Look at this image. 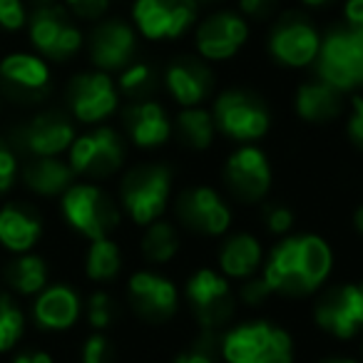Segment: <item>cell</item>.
Returning <instances> with one entry per match:
<instances>
[{"label":"cell","mask_w":363,"mask_h":363,"mask_svg":"<svg viewBox=\"0 0 363 363\" xmlns=\"http://www.w3.org/2000/svg\"><path fill=\"white\" fill-rule=\"evenodd\" d=\"M43 234V222L30 207L8 202L0 207V247L13 254H28Z\"/></svg>","instance_id":"cell-20"},{"label":"cell","mask_w":363,"mask_h":363,"mask_svg":"<svg viewBox=\"0 0 363 363\" xmlns=\"http://www.w3.org/2000/svg\"><path fill=\"white\" fill-rule=\"evenodd\" d=\"M296 112L306 122H328L341 112V92L323 80L306 82L296 92Z\"/></svg>","instance_id":"cell-27"},{"label":"cell","mask_w":363,"mask_h":363,"mask_svg":"<svg viewBox=\"0 0 363 363\" xmlns=\"http://www.w3.org/2000/svg\"><path fill=\"white\" fill-rule=\"evenodd\" d=\"M323 363H356L351 358H331V361H323Z\"/></svg>","instance_id":"cell-48"},{"label":"cell","mask_w":363,"mask_h":363,"mask_svg":"<svg viewBox=\"0 0 363 363\" xmlns=\"http://www.w3.org/2000/svg\"><path fill=\"white\" fill-rule=\"evenodd\" d=\"M67 102L75 115V120L92 125V122L105 120L117 107V90L110 75L102 70L97 72H82L70 82L67 90Z\"/></svg>","instance_id":"cell-11"},{"label":"cell","mask_w":363,"mask_h":363,"mask_svg":"<svg viewBox=\"0 0 363 363\" xmlns=\"http://www.w3.org/2000/svg\"><path fill=\"white\" fill-rule=\"evenodd\" d=\"M26 331V316L8 294H0V353L18 346Z\"/></svg>","instance_id":"cell-32"},{"label":"cell","mask_w":363,"mask_h":363,"mask_svg":"<svg viewBox=\"0 0 363 363\" xmlns=\"http://www.w3.org/2000/svg\"><path fill=\"white\" fill-rule=\"evenodd\" d=\"M16 174H18L16 155H13V150L6 145V142L0 140V197H3L6 192H11L13 182H16Z\"/></svg>","instance_id":"cell-37"},{"label":"cell","mask_w":363,"mask_h":363,"mask_svg":"<svg viewBox=\"0 0 363 363\" xmlns=\"http://www.w3.org/2000/svg\"><path fill=\"white\" fill-rule=\"evenodd\" d=\"M21 142L33 157H57L75 142V130L70 120L57 112H43L30 125L23 127Z\"/></svg>","instance_id":"cell-19"},{"label":"cell","mask_w":363,"mask_h":363,"mask_svg":"<svg viewBox=\"0 0 363 363\" xmlns=\"http://www.w3.org/2000/svg\"><path fill=\"white\" fill-rule=\"evenodd\" d=\"M197 3H199V0H197Z\"/></svg>","instance_id":"cell-50"},{"label":"cell","mask_w":363,"mask_h":363,"mask_svg":"<svg viewBox=\"0 0 363 363\" xmlns=\"http://www.w3.org/2000/svg\"><path fill=\"white\" fill-rule=\"evenodd\" d=\"M33 316L40 328L65 331V328L75 326L77 316H80V296L65 284L45 286L33 303Z\"/></svg>","instance_id":"cell-21"},{"label":"cell","mask_w":363,"mask_h":363,"mask_svg":"<svg viewBox=\"0 0 363 363\" xmlns=\"http://www.w3.org/2000/svg\"><path fill=\"white\" fill-rule=\"evenodd\" d=\"M28 23L23 0H0V30L16 33Z\"/></svg>","instance_id":"cell-36"},{"label":"cell","mask_w":363,"mask_h":363,"mask_svg":"<svg viewBox=\"0 0 363 363\" xmlns=\"http://www.w3.org/2000/svg\"><path fill=\"white\" fill-rule=\"evenodd\" d=\"M214 117L202 107H187L177 117V132L179 140L192 150H207L214 140Z\"/></svg>","instance_id":"cell-30"},{"label":"cell","mask_w":363,"mask_h":363,"mask_svg":"<svg viewBox=\"0 0 363 363\" xmlns=\"http://www.w3.org/2000/svg\"><path fill=\"white\" fill-rule=\"evenodd\" d=\"M262 262V244L252 234H234L219 249V269L232 279H249Z\"/></svg>","instance_id":"cell-26"},{"label":"cell","mask_w":363,"mask_h":363,"mask_svg":"<svg viewBox=\"0 0 363 363\" xmlns=\"http://www.w3.org/2000/svg\"><path fill=\"white\" fill-rule=\"evenodd\" d=\"M197 0H135L132 18L150 40L177 38L192 26L197 16Z\"/></svg>","instance_id":"cell-9"},{"label":"cell","mask_w":363,"mask_h":363,"mask_svg":"<svg viewBox=\"0 0 363 363\" xmlns=\"http://www.w3.org/2000/svg\"><path fill=\"white\" fill-rule=\"evenodd\" d=\"M346 21L348 28H356V30H363V0H346Z\"/></svg>","instance_id":"cell-44"},{"label":"cell","mask_w":363,"mask_h":363,"mask_svg":"<svg viewBox=\"0 0 363 363\" xmlns=\"http://www.w3.org/2000/svg\"><path fill=\"white\" fill-rule=\"evenodd\" d=\"M318 77L338 92L363 85V30L338 28L321 40L318 48Z\"/></svg>","instance_id":"cell-3"},{"label":"cell","mask_w":363,"mask_h":363,"mask_svg":"<svg viewBox=\"0 0 363 363\" xmlns=\"http://www.w3.org/2000/svg\"><path fill=\"white\" fill-rule=\"evenodd\" d=\"M172 189V172L162 164H147V167H135L132 172H127L125 182H122V207L127 209V214L132 217L135 224H147L157 222L164 214L167 199H169Z\"/></svg>","instance_id":"cell-4"},{"label":"cell","mask_w":363,"mask_h":363,"mask_svg":"<svg viewBox=\"0 0 363 363\" xmlns=\"http://www.w3.org/2000/svg\"><path fill=\"white\" fill-rule=\"evenodd\" d=\"M40 3H50V0H40Z\"/></svg>","instance_id":"cell-49"},{"label":"cell","mask_w":363,"mask_h":363,"mask_svg":"<svg viewBox=\"0 0 363 363\" xmlns=\"http://www.w3.org/2000/svg\"><path fill=\"white\" fill-rule=\"evenodd\" d=\"M60 209L65 222L87 239L110 237V232L120 222L115 202L95 184H72L62 194Z\"/></svg>","instance_id":"cell-5"},{"label":"cell","mask_w":363,"mask_h":363,"mask_svg":"<svg viewBox=\"0 0 363 363\" xmlns=\"http://www.w3.org/2000/svg\"><path fill=\"white\" fill-rule=\"evenodd\" d=\"M30 43L50 60H67L82 48V33L65 18L60 8L43 6L28 21Z\"/></svg>","instance_id":"cell-8"},{"label":"cell","mask_w":363,"mask_h":363,"mask_svg":"<svg viewBox=\"0 0 363 363\" xmlns=\"http://www.w3.org/2000/svg\"><path fill=\"white\" fill-rule=\"evenodd\" d=\"M179 252V234L169 222H152L147 224V232L142 237V254L150 259L152 264H164L169 262L174 254Z\"/></svg>","instance_id":"cell-31"},{"label":"cell","mask_w":363,"mask_h":363,"mask_svg":"<svg viewBox=\"0 0 363 363\" xmlns=\"http://www.w3.org/2000/svg\"><path fill=\"white\" fill-rule=\"evenodd\" d=\"M130 296L137 313L150 321H167L177 311V289L155 272H137L130 279Z\"/></svg>","instance_id":"cell-17"},{"label":"cell","mask_w":363,"mask_h":363,"mask_svg":"<svg viewBox=\"0 0 363 363\" xmlns=\"http://www.w3.org/2000/svg\"><path fill=\"white\" fill-rule=\"evenodd\" d=\"M70 162L75 174L105 177L112 174L125 160V142L110 127H97L87 135L75 137L70 145Z\"/></svg>","instance_id":"cell-7"},{"label":"cell","mask_w":363,"mask_h":363,"mask_svg":"<svg viewBox=\"0 0 363 363\" xmlns=\"http://www.w3.org/2000/svg\"><path fill=\"white\" fill-rule=\"evenodd\" d=\"M167 87L182 107H199L212 90V75L199 60L184 57L167 67Z\"/></svg>","instance_id":"cell-22"},{"label":"cell","mask_w":363,"mask_h":363,"mask_svg":"<svg viewBox=\"0 0 363 363\" xmlns=\"http://www.w3.org/2000/svg\"><path fill=\"white\" fill-rule=\"evenodd\" d=\"M222 356L227 363H294V343L269 321L242 323L222 338Z\"/></svg>","instance_id":"cell-2"},{"label":"cell","mask_w":363,"mask_h":363,"mask_svg":"<svg viewBox=\"0 0 363 363\" xmlns=\"http://www.w3.org/2000/svg\"><path fill=\"white\" fill-rule=\"evenodd\" d=\"M301 3H303L306 8H321V6H326L328 0H301Z\"/></svg>","instance_id":"cell-47"},{"label":"cell","mask_w":363,"mask_h":363,"mask_svg":"<svg viewBox=\"0 0 363 363\" xmlns=\"http://www.w3.org/2000/svg\"><path fill=\"white\" fill-rule=\"evenodd\" d=\"M294 224V214L286 207H272L267 212V227L274 234H286Z\"/></svg>","instance_id":"cell-40"},{"label":"cell","mask_w":363,"mask_h":363,"mask_svg":"<svg viewBox=\"0 0 363 363\" xmlns=\"http://www.w3.org/2000/svg\"><path fill=\"white\" fill-rule=\"evenodd\" d=\"M224 179L234 197L259 202L272 187V167L259 147H239L224 167Z\"/></svg>","instance_id":"cell-12"},{"label":"cell","mask_w":363,"mask_h":363,"mask_svg":"<svg viewBox=\"0 0 363 363\" xmlns=\"http://www.w3.org/2000/svg\"><path fill=\"white\" fill-rule=\"evenodd\" d=\"M249 28L237 13H214L199 26L197 50L204 60H227L247 43Z\"/></svg>","instance_id":"cell-16"},{"label":"cell","mask_w":363,"mask_h":363,"mask_svg":"<svg viewBox=\"0 0 363 363\" xmlns=\"http://www.w3.org/2000/svg\"><path fill=\"white\" fill-rule=\"evenodd\" d=\"M72 167L67 162L57 160V157H35L30 164L23 169V179L30 192L40 194V197H55V194H65L72 187Z\"/></svg>","instance_id":"cell-25"},{"label":"cell","mask_w":363,"mask_h":363,"mask_svg":"<svg viewBox=\"0 0 363 363\" xmlns=\"http://www.w3.org/2000/svg\"><path fill=\"white\" fill-rule=\"evenodd\" d=\"M277 0H239L242 13H247L249 18H264L274 11Z\"/></svg>","instance_id":"cell-42"},{"label":"cell","mask_w":363,"mask_h":363,"mask_svg":"<svg viewBox=\"0 0 363 363\" xmlns=\"http://www.w3.org/2000/svg\"><path fill=\"white\" fill-rule=\"evenodd\" d=\"M348 132L356 140L358 147H363V100L353 102V112H351V122H348Z\"/></svg>","instance_id":"cell-43"},{"label":"cell","mask_w":363,"mask_h":363,"mask_svg":"<svg viewBox=\"0 0 363 363\" xmlns=\"http://www.w3.org/2000/svg\"><path fill=\"white\" fill-rule=\"evenodd\" d=\"M353 224H356V229L363 234V207L356 209V217H353Z\"/></svg>","instance_id":"cell-46"},{"label":"cell","mask_w":363,"mask_h":363,"mask_svg":"<svg viewBox=\"0 0 363 363\" xmlns=\"http://www.w3.org/2000/svg\"><path fill=\"white\" fill-rule=\"evenodd\" d=\"M110 341L102 333H92L82 343V363H110Z\"/></svg>","instance_id":"cell-38"},{"label":"cell","mask_w":363,"mask_h":363,"mask_svg":"<svg viewBox=\"0 0 363 363\" xmlns=\"http://www.w3.org/2000/svg\"><path fill=\"white\" fill-rule=\"evenodd\" d=\"M239 296H242V301L249 303V306H262V303L267 301V296H272V289L264 281V277L262 279L249 277L247 281H244V286L239 289Z\"/></svg>","instance_id":"cell-39"},{"label":"cell","mask_w":363,"mask_h":363,"mask_svg":"<svg viewBox=\"0 0 363 363\" xmlns=\"http://www.w3.org/2000/svg\"><path fill=\"white\" fill-rule=\"evenodd\" d=\"M6 281L11 284L13 291L23 294V296L40 294L43 289L48 286V264H45V259L35 257V254H21L16 262L8 264Z\"/></svg>","instance_id":"cell-28"},{"label":"cell","mask_w":363,"mask_h":363,"mask_svg":"<svg viewBox=\"0 0 363 363\" xmlns=\"http://www.w3.org/2000/svg\"><path fill=\"white\" fill-rule=\"evenodd\" d=\"M150 87H152V70L145 62H135V65H130L127 70H122L120 90L125 92V95L140 97V95H145Z\"/></svg>","instance_id":"cell-33"},{"label":"cell","mask_w":363,"mask_h":363,"mask_svg":"<svg viewBox=\"0 0 363 363\" xmlns=\"http://www.w3.org/2000/svg\"><path fill=\"white\" fill-rule=\"evenodd\" d=\"M122 267V254L120 247L112 242L110 237L92 239L90 249L85 257V272L92 281H110L120 274Z\"/></svg>","instance_id":"cell-29"},{"label":"cell","mask_w":363,"mask_h":363,"mask_svg":"<svg viewBox=\"0 0 363 363\" xmlns=\"http://www.w3.org/2000/svg\"><path fill=\"white\" fill-rule=\"evenodd\" d=\"M135 33L127 23L107 21L92 30L90 38V57L97 65V70L110 72L122 70L135 55Z\"/></svg>","instance_id":"cell-18"},{"label":"cell","mask_w":363,"mask_h":363,"mask_svg":"<svg viewBox=\"0 0 363 363\" xmlns=\"http://www.w3.org/2000/svg\"><path fill=\"white\" fill-rule=\"evenodd\" d=\"M187 296L204 328H217L232 313V291L222 274L199 269L187 281Z\"/></svg>","instance_id":"cell-13"},{"label":"cell","mask_w":363,"mask_h":363,"mask_svg":"<svg viewBox=\"0 0 363 363\" xmlns=\"http://www.w3.org/2000/svg\"><path fill=\"white\" fill-rule=\"evenodd\" d=\"M0 80L6 87L26 95L43 92L50 82V67L40 55L33 52H11L0 60Z\"/></svg>","instance_id":"cell-23"},{"label":"cell","mask_w":363,"mask_h":363,"mask_svg":"<svg viewBox=\"0 0 363 363\" xmlns=\"http://www.w3.org/2000/svg\"><path fill=\"white\" fill-rule=\"evenodd\" d=\"M13 363H52V356L45 351H23L13 358Z\"/></svg>","instance_id":"cell-45"},{"label":"cell","mask_w":363,"mask_h":363,"mask_svg":"<svg viewBox=\"0 0 363 363\" xmlns=\"http://www.w3.org/2000/svg\"><path fill=\"white\" fill-rule=\"evenodd\" d=\"M87 318H90V323L97 331H102V328H107L112 323V318H115V303H112V298L105 291H97L90 296V301H87Z\"/></svg>","instance_id":"cell-35"},{"label":"cell","mask_w":363,"mask_h":363,"mask_svg":"<svg viewBox=\"0 0 363 363\" xmlns=\"http://www.w3.org/2000/svg\"><path fill=\"white\" fill-rule=\"evenodd\" d=\"M333 267L331 247L316 234H301L279 242L264 267V281L272 294L301 296L326 281Z\"/></svg>","instance_id":"cell-1"},{"label":"cell","mask_w":363,"mask_h":363,"mask_svg":"<svg viewBox=\"0 0 363 363\" xmlns=\"http://www.w3.org/2000/svg\"><path fill=\"white\" fill-rule=\"evenodd\" d=\"M316 323L336 338L363 331V284L336 286L316 303Z\"/></svg>","instance_id":"cell-10"},{"label":"cell","mask_w":363,"mask_h":363,"mask_svg":"<svg viewBox=\"0 0 363 363\" xmlns=\"http://www.w3.org/2000/svg\"><path fill=\"white\" fill-rule=\"evenodd\" d=\"M214 351H217V336L212 328H204L202 336L194 341V346L179 353L174 363H214Z\"/></svg>","instance_id":"cell-34"},{"label":"cell","mask_w":363,"mask_h":363,"mask_svg":"<svg viewBox=\"0 0 363 363\" xmlns=\"http://www.w3.org/2000/svg\"><path fill=\"white\" fill-rule=\"evenodd\" d=\"M67 8L75 11L80 18H100L107 11L110 0H65Z\"/></svg>","instance_id":"cell-41"},{"label":"cell","mask_w":363,"mask_h":363,"mask_svg":"<svg viewBox=\"0 0 363 363\" xmlns=\"http://www.w3.org/2000/svg\"><path fill=\"white\" fill-rule=\"evenodd\" d=\"M125 125L130 132L132 142L137 147H160L169 137V120H167V112L162 110V105L157 102H135L130 110L125 112Z\"/></svg>","instance_id":"cell-24"},{"label":"cell","mask_w":363,"mask_h":363,"mask_svg":"<svg viewBox=\"0 0 363 363\" xmlns=\"http://www.w3.org/2000/svg\"><path fill=\"white\" fill-rule=\"evenodd\" d=\"M214 127L239 142H252L267 135L272 117L259 97L242 90H229L219 95L214 105Z\"/></svg>","instance_id":"cell-6"},{"label":"cell","mask_w":363,"mask_h":363,"mask_svg":"<svg viewBox=\"0 0 363 363\" xmlns=\"http://www.w3.org/2000/svg\"><path fill=\"white\" fill-rule=\"evenodd\" d=\"M321 38L318 33L301 18H286L272 30L269 50L281 65L286 67H306L316 60Z\"/></svg>","instance_id":"cell-15"},{"label":"cell","mask_w":363,"mask_h":363,"mask_svg":"<svg viewBox=\"0 0 363 363\" xmlns=\"http://www.w3.org/2000/svg\"><path fill=\"white\" fill-rule=\"evenodd\" d=\"M177 214L189 229L212 234V237L224 234L229 229V224H232L229 207L209 187H192L187 192H182L179 202H177Z\"/></svg>","instance_id":"cell-14"}]
</instances>
